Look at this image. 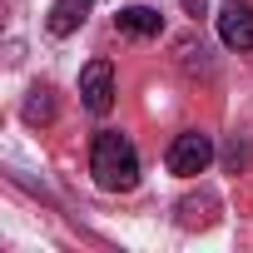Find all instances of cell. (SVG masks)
<instances>
[{
	"label": "cell",
	"mask_w": 253,
	"mask_h": 253,
	"mask_svg": "<svg viewBox=\"0 0 253 253\" xmlns=\"http://www.w3.org/2000/svg\"><path fill=\"white\" fill-rule=\"evenodd\" d=\"M114 30L129 35V40H154V35L164 30V15H159L154 5H124V10L114 15Z\"/></svg>",
	"instance_id": "5"
},
{
	"label": "cell",
	"mask_w": 253,
	"mask_h": 253,
	"mask_svg": "<svg viewBox=\"0 0 253 253\" xmlns=\"http://www.w3.org/2000/svg\"><path fill=\"white\" fill-rule=\"evenodd\" d=\"M179 55H184V65H189V70H209V60H204L209 50H204V45H179Z\"/></svg>",
	"instance_id": "8"
},
{
	"label": "cell",
	"mask_w": 253,
	"mask_h": 253,
	"mask_svg": "<svg viewBox=\"0 0 253 253\" xmlns=\"http://www.w3.org/2000/svg\"><path fill=\"white\" fill-rule=\"evenodd\" d=\"M89 174L104 194H129L139 184V149L129 134L119 129H99L89 139Z\"/></svg>",
	"instance_id": "1"
},
{
	"label": "cell",
	"mask_w": 253,
	"mask_h": 253,
	"mask_svg": "<svg viewBox=\"0 0 253 253\" xmlns=\"http://www.w3.org/2000/svg\"><path fill=\"white\" fill-rule=\"evenodd\" d=\"M218 40L238 55L253 50V5H243V0H228V5L218 10Z\"/></svg>",
	"instance_id": "4"
},
{
	"label": "cell",
	"mask_w": 253,
	"mask_h": 253,
	"mask_svg": "<svg viewBox=\"0 0 253 253\" xmlns=\"http://www.w3.org/2000/svg\"><path fill=\"white\" fill-rule=\"evenodd\" d=\"M89 5H94V0H55V5H50V20H45L50 35H60V40L75 35V30L89 20Z\"/></svg>",
	"instance_id": "6"
},
{
	"label": "cell",
	"mask_w": 253,
	"mask_h": 253,
	"mask_svg": "<svg viewBox=\"0 0 253 253\" xmlns=\"http://www.w3.org/2000/svg\"><path fill=\"white\" fill-rule=\"evenodd\" d=\"M164 164H169V174H179V179H199V174L213 164V139H209L204 129H184V134H174Z\"/></svg>",
	"instance_id": "2"
},
{
	"label": "cell",
	"mask_w": 253,
	"mask_h": 253,
	"mask_svg": "<svg viewBox=\"0 0 253 253\" xmlns=\"http://www.w3.org/2000/svg\"><path fill=\"white\" fill-rule=\"evenodd\" d=\"M55 119V94L50 89H30V99H25V124H50Z\"/></svg>",
	"instance_id": "7"
},
{
	"label": "cell",
	"mask_w": 253,
	"mask_h": 253,
	"mask_svg": "<svg viewBox=\"0 0 253 253\" xmlns=\"http://www.w3.org/2000/svg\"><path fill=\"white\" fill-rule=\"evenodd\" d=\"M80 104L89 114H109L114 109V65L109 60H89L80 75Z\"/></svg>",
	"instance_id": "3"
},
{
	"label": "cell",
	"mask_w": 253,
	"mask_h": 253,
	"mask_svg": "<svg viewBox=\"0 0 253 253\" xmlns=\"http://www.w3.org/2000/svg\"><path fill=\"white\" fill-rule=\"evenodd\" d=\"M184 10H189V15H194V20H199V15H204V10H209V0H184Z\"/></svg>",
	"instance_id": "9"
}]
</instances>
